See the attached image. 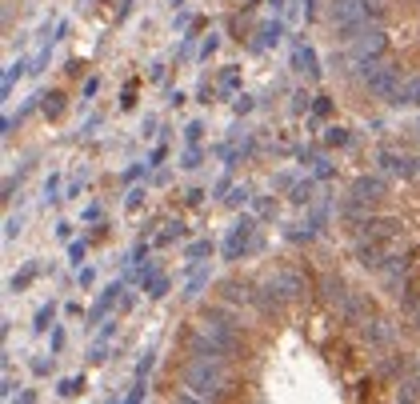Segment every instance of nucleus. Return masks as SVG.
Returning <instances> with one entry per match:
<instances>
[{
  "label": "nucleus",
  "mask_w": 420,
  "mask_h": 404,
  "mask_svg": "<svg viewBox=\"0 0 420 404\" xmlns=\"http://www.w3.org/2000/svg\"><path fill=\"white\" fill-rule=\"evenodd\" d=\"M220 385H225L220 356H204V352H196L192 365H189V372H184V388H189L192 396H216Z\"/></svg>",
  "instance_id": "1"
},
{
  "label": "nucleus",
  "mask_w": 420,
  "mask_h": 404,
  "mask_svg": "<svg viewBox=\"0 0 420 404\" xmlns=\"http://www.w3.org/2000/svg\"><path fill=\"white\" fill-rule=\"evenodd\" d=\"M232 345H236L232 325L216 320V316H204L200 328H196V336H192V348H196V352H204V356H229Z\"/></svg>",
  "instance_id": "2"
},
{
  "label": "nucleus",
  "mask_w": 420,
  "mask_h": 404,
  "mask_svg": "<svg viewBox=\"0 0 420 404\" xmlns=\"http://www.w3.org/2000/svg\"><path fill=\"white\" fill-rule=\"evenodd\" d=\"M361 80H364L368 93H376L381 100H388L401 88V68H397V64H384V60H364Z\"/></svg>",
  "instance_id": "3"
},
{
  "label": "nucleus",
  "mask_w": 420,
  "mask_h": 404,
  "mask_svg": "<svg viewBox=\"0 0 420 404\" xmlns=\"http://www.w3.org/2000/svg\"><path fill=\"white\" fill-rule=\"evenodd\" d=\"M384 44H388V37H384L381 28H364L361 37L348 40V57L356 60V64H364V60H376L384 52Z\"/></svg>",
  "instance_id": "4"
},
{
  "label": "nucleus",
  "mask_w": 420,
  "mask_h": 404,
  "mask_svg": "<svg viewBox=\"0 0 420 404\" xmlns=\"http://www.w3.org/2000/svg\"><path fill=\"white\" fill-rule=\"evenodd\" d=\"M376 164H381L384 176H404V180H408V176H417V160H412V156H404V153H388V148H384V153L376 156Z\"/></svg>",
  "instance_id": "5"
},
{
  "label": "nucleus",
  "mask_w": 420,
  "mask_h": 404,
  "mask_svg": "<svg viewBox=\"0 0 420 404\" xmlns=\"http://www.w3.org/2000/svg\"><path fill=\"white\" fill-rule=\"evenodd\" d=\"M268 285L276 289L280 300H292V296H300V292H305V280H300L296 272H276V276H268Z\"/></svg>",
  "instance_id": "6"
},
{
  "label": "nucleus",
  "mask_w": 420,
  "mask_h": 404,
  "mask_svg": "<svg viewBox=\"0 0 420 404\" xmlns=\"http://www.w3.org/2000/svg\"><path fill=\"white\" fill-rule=\"evenodd\" d=\"M376 196H384V180L381 176H356V180H352V200L372 204Z\"/></svg>",
  "instance_id": "7"
},
{
  "label": "nucleus",
  "mask_w": 420,
  "mask_h": 404,
  "mask_svg": "<svg viewBox=\"0 0 420 404\" xmlns=\"http://www.w3.org/2000/svg\"><path fill=\"white\" fill-rule=\"evenodd\" d=\"M388 104H392V108H417L420 104V77L417 80H401V88L388 97Z\"/></svg>",
  "instance_id": "8"
},
{
  "label": "nucleus",
  "mask_w": 420,
  "mask_h": 404,
  "mask_svg": "<svg viewBox=\"0 0 420 404\" xmlns=\"http://www.w3.org/2000/svg\"><path fill=\"white\" fill-rule=\"evenodd\" d=\"M249 236H252V220H240V224H232V236H229V244H225V256H229V260H236V252H245Z\"/></svg>",
  "instance_id": "9"
},
{
  "label": "nucleus",
  "mask_w": 420,
  "mask_h": 404,
  "mask_svg": "<svg viewBox=\"0 0 420 404\" xmlns=\"http://www.w3.org/2000/svg\"><path fill=\"white\" fill-rule=\"evenodd\" d=\"M364 336H368V340H372V345H384V340H388V336H392V328L384 325V320H372V325H368V320H364Z\"/></svg>",
  "instance_id": "10"
},
{
  "label": "nucleus",
  "mask_w": 420,
  "mask_h": 404,
  "mask_svg": "<svg viewBox=\"0 0 420 404\" xmlns=\"http://www.w3.org/2000/svg\"><path fill=\"white\" fill-rule=\"evenodd\" d=\"M225 300H252L249 285H245V280H229V285H225Z\"/></svg>",
  "instance_id": "11"
},
{
  "label": "nucleus",
  "mask_w": 420,
  "mask_h": 404,
  "mask_svg": "<svg viewBox=\"0 0 420 404\" xmlns=\"http://www.w3.org/2000/svg\"><path fill=\"white\" fill-rule=\"evenodd\" d=\"M296 64H305L308 77H316L321 68H316V57H312V48H296Z\"/></svg>",
  "instance_id": "12"
},
{
  "label": "nucleus",
  "mask_w": 420,
  "mask_h": 404,
  "mask_svg": "<svg viewBox=\"0 0 420 404\" xmlns=\"http://www.w3.org/2000/svg\"><path fill=\"white\" fill-rule=\"evenodd\" d=\"M80 388H84V381H80V376H68V381H60L57 392H60V396H77Z\"/></svg>",
  "instance_id": "13"
},
{
  "label": "nucleus",
  "mask_w": 420,
  "mask_h": 404,
  "mask_svg": "<svg viewBox=\"0 0 420 404\" xmlns=\"http://www.w3.org/2000/svg\"><path fill=\"white\" fill-rule=\"evenodd\" d=\"M52 312H57V308H52V305H44V308L37 312V325H32V328H37V332H44V328L52 325Z\"/></svg>",
  "instance_id": "14"
},
{
  "label": "nucleus",
  "mask_w": 420,
  "mask_h": 404,
  "mask_svg": "<svg viewBox=\"0 0 420 404\" xmlns=\"http://www.w3.org/2000/svg\"><path fill=\"white\" fill-rule=\"evenodd\" d=\"M292 200H296V204H308V200H312V184H296V189H292Z\"/></svg>",
  "instance_id": "15"
},
{
  "label": "nucleus",
  "mask_w": 420,
  "mask_h": 404,
  "mask_svg": "<svg viewBox=\"0 0 420 404\" xmlns=\"http://www.w3.org/2000/svg\"><path fill=\"white\" fill-rule=\"evenodd\" d=\"M204 285H209V272H200V276H192V285H189V292H184V296H200V289H204Z\"/></svg>",
  "instance_id": "16"
},
{
  "label": "nucleus",
  "mask_w": 420,
  "mask_h": 404,
  "mask_svg": "<svg viewBox=\"0 0 420 404\" xmlns=\"http://www.w3.org/2000/svg\"><path fill=\"white\" fill-rule=\"evenodd\" d=\"M348 136H344V128H328V144H344Z\"/></svg>",
  "instance_id": "17"
},
{
  "label": "nucleus",
  "mask_w": 420,
  "mask_h": 404,
  "mask_svg": "<svg viewBox=\"0 0 420 404\" xmlns=\"http://www.w3.org/2000/svg\"><path fill=\"white\" fill-rule=\"evenodd\" d=\"M245 200H249V189H236V193L229 196V204H245Z\"/></svg>",
  "instance_id": "18"
},
{
  "label": "nucleus",
  "mask_w": 420,
  "mask_h": 404,
  "mask_svg": "<svg viewBox=\"0 0 420 404\" xmlns=\"http://www.w3.org/2000/svg\"><path fill=\"white\" fill-rule=\"evenodd\" d=\"M209 249H212L209 240H200V244H192V249H189V256H204V252H209Z\"/></svg>",
  "instance_id": "19"
},
{
  "label": "nucleus",
  "mask_w": 420,
  "mask_h": 404,
  "mask_svg": "<svg viewBox=\"0 0 420 404\" xmlns=\"http://www.w3.org/2000/svg\"><path fill=\"white\" fill-rule=\"evenodd\" d=\"M4 236L12 240V236H20V220H8V229H4Z\"/></svg>",
  "instance_id": "20"
},
{
  "label": "nucleus",
  "mask_w": 420,
  "mask_h": 404,
  "mask_svg": "<svg viewBox=\"0 0 420 404\" xmlns=\"http://www.w3.org/2000/svg\"><path fill=\"white\" fill-rule=\"evenodd\" d=\"M417 133H420V128H417Z\"/></svg>",
  "instance_id": "21"
}]
</instances>
